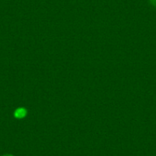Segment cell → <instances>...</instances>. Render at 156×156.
<instances>
[{"instance_id":"1","label":"cell","mask_w":156,"mask_h":156,"mask_svg":"<svg viewBox=\"0 0 156 156\" xmlns=\"http://www.w3.org/2000/svg\"><path fill=\"white\" fill-rule=\"evenodd\" d=\"M27 113H28V111L25 108L20 107L16 109L14 112V116L16 117V119H23L26 116Z\"/></svg>"},{"instance_id":"2","label":"cell","mask_w":156,"mask_h":156,"mask_svg":"<svg viewBox=\"0 0 156 156\" xmlns=\"http://www.w3.org/2000/svg\"><path fill=\"white\" fill-rule=\"evenodd\" d=\"M2 156H15L13 155V154H3V155Z\"/></svg>"}]
</instances>
